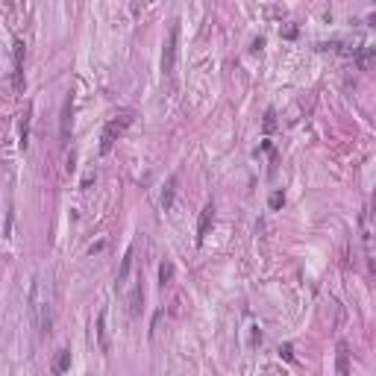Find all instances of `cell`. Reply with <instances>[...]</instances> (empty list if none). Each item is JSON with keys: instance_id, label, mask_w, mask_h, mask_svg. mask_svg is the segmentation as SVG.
Returning a JSON list of instances; mask_svg holds the SVG:
<instances>
[{"instance_id": "cell-1", "label": "cell", "mask_w": 376, "mask_h": 376, "mask_svg": "<svg viewBox=\"0 0 376 376\" xmlns=\"http://www.w3.org/2000/svg\"><path fill=\"white\" fill-rule=\"evenodd\" d=\"M30 314H33V323L38 326V332H50V309H47V300H44V285H41V276L33 279V288H30Z\"/></svg>"}, {"instance_id": "cell-2", "label": "cell", "mask_w": 376, "mask_h": 376, "mask_svg": "<svg viewBox=\"0 0 376 376\" xmlns=\"http://www.w3.org/2000/svg\"><path fill=\"white\" fill-rule=\"evenodd\" d=\"M129 124H132V115H129V112L118 115V118H112V121L106 124V129H103V135H100V153H109V150L115 147L118 135H121Z\"/></svg>"}, {"instance_id": "cell-3", "label": "cell", "mask_w": 376, "mask_h": 376, "mask_svg": "<svg viewBox=\"0 0 376 376\" xmlns=\"http://www.w3.org/2000/svg\"><path fill=\"white\" fill-rule=\"evenodd\" d=\"M177 44H180V24L174 21L171 30H168V41H165V50H162V71L165 76L174 74V65H177Z\"/></svg>"}, {"instance_id": "cell-4", "label": "cell", "mask_w": 376, "mask_h": 376, "mask_svg": "<svg viewBox=\"0 0 376 376\" xmlns=\"http://www.w3.org/2000/svg\"><path fill=\"white\" fill-rule=\"evenodd\" d=\"M30 121H33V103H27V106H24L21 121H18V144H21V150H27V147H30Z\"/></svg>"}, {"instance_id": "cell-5", "label": "cell", "mask_w": 376, "mask_h": 376, "mask_svg": "<svg viewBox=\"0 0 376 376\" xmlns=\"http://www.w3.org/2000/svg\"><path fill=\"white\" fill-rule=\"evenodd\" d=\"M71 115H74V100H71V94H68V97H65V103H62V118H59V132H62V138L65 141H68V138H71V126H74V118H71Z\"/></svg>"}, {"instance_id": "cell-6", "label": "cell", "mask_w": 376, "mask_h": 376, "mask_svg": "<svg viewBox=\"0 0 376 376\" xmlns=\"http://www.w3.org/2000/svg\"><path fill=\"white\" fill-rule=\"evenodd\" d=\"M212 221H215V206H206V209L200 212V224H197V241H200V244H203V238L209 235Z\"/></svg>"}, {"instance_id": "cell-7", "label": "cell", "mask_w": 376, "mask_h": 376, "mask_svg": "<svg viewBox=\"0 0 376 376\" xmlns=\"http://www.w3.org/2000/svg\"><path fill=\"white\" fill-rule=\"evenodd\" d=\"M97 344L103 353H109V335H106V309H100L97 314Z\"/></svg>"}, {"instance_id": "cell-8", "label": "cell", "mask_w": 376, "mask_h": 376, "mask_svg": "<svg viewBox=\"0 0 376 376\" xmlns=\"http://www.w3.org/2000/svg\"><path fill=\"white\" fill-rule=\"evenodd\" d=\"M129 273H132V247L124 253V262H121V270H118V288H121V291L126 288V279H129Z\"/></svg>"}, {"instance_id": "cell-9", "label": "cell", "mask_w": 376, "mask_h": 376, "mask_svg": "<svg viewBox=\"0 0 376 376\" xmlns=\"http://www.w3.org/2000/svg\"><path fill=\"white\" fill-rule=\"evenodd\" d=\"M174 197H177V177H171L168 186H165V191H162V209H165V212L174 206Z\"/></svg>"}, {"instance_id": "cell-10", "label": "cell", "mask_w": 376, "mask_h": 376, "mask_svg": "<svg viewBox=\"0 0 376 376\" xmlns=\"http://www.w3.org/2000/svg\"><path fill=\"white\" fill-rule=\"evenodd\" d=\"M141 300H144V294H141V285L135 282V285H132V291H129V314H138Z\"/></svg>"}, {"instance_id": "cell-11", "label": "cell", "mask_w": 376, "mask_h": 376, "mask_svg": "<svg viewBox=\"0 0 376 376\" xmlns=\"http://www.w3.org/2000/svg\"><path fill=\"white\" fill-rule=\"evenodd\" d=\"M68 368H71V350H59V359L53 362V374L62 376Z\"/></svg>"}, {"instance_id": "cell-12", "label": "cell", "mask_w": 376, "mask_h": 376, "mask_svg": "<svg viewBox=\"0 0 376 376\" xmlns=\"http://www.w3.org/2000/svg\"><path fill=\"white\" fill-rule=\"evenodd\" d=\"M347 359H350V353H347V344H338V376H350Z\"/></svg>"}, {"instance_id": "cell-13", "label": "cell", "mask_w": 376, "mask_h": 376, "mask_svg": "<svg viewBox=\"0 0 376 376\" xmlns=\"http://www.w3.org/2000/svg\"><path fill=\"white\" fill-rule=\"evenodd\" d=\"M159 282L162 285H171L174 282V262H162L159 264Z\"/></svg>"}, {"instance_id": "cell-14", "label": "cell", "mask_w": 376, "mask_h": 376, "mask_svg": "<svg viewBox=\"0 0 376 376\" xmlns=\"http://www.w3.org/2000/svg\"><path fill=\"white\" fill-rule=\"evenodd\" d=\"M282 203H285L282 191H273V194H270V209H282Z\"/></svg>"}, {"instance_id": "cell-15", "label": "cell", "mask_w": 376, "mask_h": 376, "mask_svg": "<svg viewBox=\"0 0 376 376\" xmlns=\"http://www.w3.org/2000/svg\"><path fill=\"white\" fill-rule=\"evenodd\" d=\"M273 126H276V115H273V109H270V112L264 115V132H270Z\"/></svg>"}, {"instance_id": "cell-16", "label": "cell", "mask_w": 376, "mask_h": 376, "mask_svg": "<svg viewBox=\"0 0 376 376\" xmlns=\"http://www.w3.org/2000/svg\"><path fill=\"white\" fill-rule=\"evenodd\" d=\"M279 353L288 359V362H294V353H291V344H285V347H279Z\"/></svg>"}, {"instance_id": "cell-17", "label": "cell", "mask_w": 376, "mask_h": 376, "mask_svg": "<svg viewBox=\"0 0 376 376\" xmlns=\"http://www.w3.org/2000/svg\"><path fill=\"white\" fill-rule=\"evenodd\" d=\"M103 247H106V241H97V244H91V250H88V253L94 256V253H100V250H103Z\"/></svg>"}]
</instances>
